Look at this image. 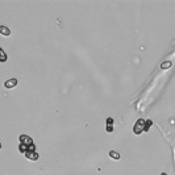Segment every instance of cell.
<instances>
[{
  "mask_svg": "<svg viewBox=\"0 0 175 175\" xmlns=\"http://www.w3.org/2000/svg\"><path fill=\"white\" fill-rule=\"evenodd\" d=\"M142 132H146V121L144 119H140V120L136 121L135 127H133V133L135 135H140Z\"/></svg>",
  "mask_w": 175,
  "mask_h": 175,
  "instance_id": "cell-1",
  "label": "cell"
},
{
  "mask_svg": "<svg viewBox=\"0 0 175 175\" xmlns=\"http://www.w3.org/2000/svg\"><path fill=\"white\" fill-rule=\"evenodd\" d=\"M25 157H27L29 161H37V159H38V153L36 151V146H34V144L29 146L28 151L25 153Z\"/></svg>",
  "mask_w": 175,
  "mask_h": 175,
  "instance_id": "cell-2",
  "label": "cell"
},
{
  "mask_svg": "<svg viewBox=\"0 0 175 175\" xmlns=\"http://www.w3.org/2000/svg\"><path fill=\"white\" fill-rule=\"evenodd\" d=\"M19 141L21 145H25V146H30L33 145V141H32V137H29L27 135H21L19 137Z\"/></svg>",
  "mask_w": 175,
  "mask_h": 175,
  "instance_id": "cell-3",
  "label": "cell"
},
{
  "mask_svg": "<svg viewBox=\"0 0 175 175\" xmlns=\"http://www.w3.org/2000/svg\"><path fill=\"white\" fill-rule=\"evenodd\" d=\"M16 84H17V79H9V80L5 82L4 86L7 87V88H13V87H16Z\"/></svg>",
  "mask_w": 175,
  "mask_h": 175,
  "instance_id": "cell-4",
  "label": "cell"
},
{
  "mask_svg": "<svg viewBox=\"0 0 175 175\" xmlns=\"http://www.w3.org/2000/svg\"><path fill=\"white\" fill-rule=\"evenodd\" d=\"M109 157L113 159V161H119V159H120V153H119V151H115V150H111Z\"/></svg>",
  "mask_w": 175,
  "mask_h": 175,
  "instance_id": "cell-5",
  "label": "cell"
},
{
  "mask_svg": "<svg viewBox=\"0 0 175 175\" xmlns=\"http://www.w3.org/2000/svg\"><path fill=\"white\" fill-rule=\"evenodd\" d=\"M0 33H1L3 36H9V34H11V30H9V29H8L7 27L1 25V27H0Z\"/></svg>",
  "mask_w": 175,
  "mask_h": 175,
  "instance_id": "cell-6",
  "label": "cell"
},
{
  "mask_svg": "<svg viewBox=\"0 0 175 175\" xmlns=\"http://www.w3.org/2000/svg\"><path fill=\"white\" fill-rule=\"evenodd\" d=\"M112 130H113V120L109 117L107 120V132H112Z\"/></svg>",
  "mask_w": 175,
  "mask_h": 175,
  "instance_id": "cell-7",
  "label": "cell"
},
{
  "mask_svg": "<svg viewBox=\"0 0 175 175\" xmlns=\"http://www.w3.org/2000/svg\"><path fill=\"white\" fill-rule=\"evenodd\" d=\"M171 65H173V63H171L170 61H165V62H163L162 65H161V69H162V70H167V69L171 67Z\"/></svg>",
  "mask_w": 175,
  "mask_h": 175,
  "instance_id": "cell-8",
  "label": "cell"
},
{
  "mask_svg": "<svg viewBox=\"0 0 175 175\" xmlns=\"http://www.w3.org/2000/svg\"><path fill=\"white\" fill-rule=\"evenodd\" d=\"M150 125H151V121H150V120H149V121L146 122V132H148V130H149V129H150Z\"/></svg>",
  "mask_w": 175,
  "mask_h": 175,
  "instance_id": "cell-9",
  "label": "cell"
},
{
  "mask_svg": "<svg viewBox=\"0 0 175 175\" xmlns=\"http://www.w3.org/2000/svg\"><path fill=\"white\" fill-rule=\"evenodd\" d=\"M1 55H3L1 61H3V62H4V61H5V54H4V51H3V50H1Z\"/></svg>",
  "mask_w": 175,
  "mask_h": 175,
  "instance_id": "cell-10",
  "label": "cell"
},
{
  "mask_svg": "<svg viewBox=\"0 0 175 175\" xmlns=\"http://www.w3.org/2000/svg\"><path fill=\"white\" fill-rule=\"evenodd\" d=\"M161 175H167V174H166V173H162V174H161Z\"/></svg>",
  "mask_w": 175,
  "mask_h": 175,
  "instance_id": "cell-11",
  "label": "cell"
}]
</instances>
